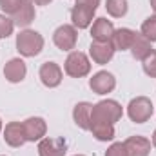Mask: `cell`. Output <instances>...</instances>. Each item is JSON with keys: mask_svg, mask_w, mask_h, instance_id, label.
<instances>
[{"mask_svg": "<svg viewBox=\"0 0 156 156\" xmlns=\"http://www.w3.org/2000/svg\"><path fill=\"white\" fill-rule=\"evenodd\" d=\"M122 115H123L122 105L116 100H102V102L93 105L91 122H104V123H113L115 125L122 118Z\"/></svg>", "mask_w": 156, "mask_h": 156, "instance_id": "obj_1", "label": "cell"}, {"mask_svg": "<svg viewBox=\"0 0 156 156\" xmlns=\"http://www.w3.org/2000/svg\"><path fill=\"white\" fill-rule=\"evenodd\" d=\"M16 49L22 56H37L44 49V38L37 31L26 29L16 35Z\"/></svg>", "mask_w": 156, "mask_h": 156, "instance_id": "obj_2", "label": "cell"}, {"mask_svg": "<svg viewBox=\"0 0 156 156\" xmlns=\"http://www.w3.org/2000/svg\"><path fill=\"white\" fill-rule=\"evenodd\" d=\"M154 109H153V102L147 98V96H136L129 102L127 105V115L133 122L136 123H144L147 122L149 118L153 116Z\"/></svg>", "mask_w": 156, "mask_h": 156, "instance_id": "obj_3", "label": "cell"}, {"mask_svg": "<svg viewBox=\"0 0 156 156\" xmlns=\"http://www.w3.org/2000/svg\"><path fill=\"white\" fill-rule=\"evenodd\" d=\"M66 73L73 78H82L89 75L91 71V62L89 58L82 53V51H71L69 56L66 58V66H64Z\"/></svg>", "mask_w": 156, "mask_h": 156, "instance_id": "obj_4", "label": "cell"}, {"mask_svg": "<svg viewBox=\"0 0 156 156\" xmlns=\"http://www.w3.org/2000/svg\"><path fill=\"white\" fill-rule=\"evenodd\" d=\"M76 40H78V33H76V27L75 26H60L55 33H53V42L58 49L62 51H71L75 49L76 45Z\"/></svg>", "mask_w": 156, "mask_h": 156, "instance_id": "obj_5", "label": "cell"}, {"mask_svg": "<svg viewBox=\"0 0 156 156\" xmlns=\"http://www.w3.org/2000/svg\"><path fill=\"white\" fill-rule=\"evenodd\" d=\"M115 51H116V49H115V45H113L111 40H109V42H96V40H93V44H91V47H89L91 58H93L96 64H100V66L107 64V62L113 58Z\"/></svg>", "mask_w": 156, "mask_h": 156, "instance_id": "obj_6", "label": "cell"}, {"mask_svg": "<svg viewBox=\"0 0 156 156\" xmlns=\"http://www.w3.org/2000/svg\"><path fill=\"white\" fill-rule=\"evenodd\" d=\"M89 87L96 93V94H107L116 87V78L107 71H100L89 80Z\"/></svg>", "mask_w": 156, "mask_h": 156, "instance_id": "obj_7", "label": "cell"}, {"mask_svg": "<svg viewBox=\"0 0 156 156\" xmlns=\"http://www.w3.org/2000/svg\"><path fill=\"white\" fill-rule=\"evenodd\" d=\"M67 144L64 138H42L38 144L40 156H66Z\"/></svg>", "mask_w": 156, "mask_h": 156, "instance_id": "obj_8", "label": "cell"}, {"mask_svg": "<svg viewBox=\"0 0 156 156\" xmlns=\"http://www.w3.org/2000/svg\"><path fill=\"white\" fill-rule=\"evenodd\" d=\"M22 125H24V133H26L27 142H40L45 136L47 125H45L44 118H38V116L27 118L26 122H22Z\"/></svg>", "mask_w": 156, "mask_h": 156, "instance_id": "obj_9", "label": "cell"}, {"mask_svg": "<svg viewBox=\"0 0 156 156\" xmlns=\"http://www.w3.org/2000/svg\"><path fill=\"white\" fill-rule=\"evenodd\" d=\"M38 76L45 87H56L62 82V69L55 62H45L40 66Z\"/></svg>", "mask_w": 156, "mask_h": 156, "instance_id": "obj_10", "label": "cell"}, {"mask_svg": "<svg viewBox=\"0 0 156 156\" xmlns=\"http://www.w3.org/2000/svg\"><path fill=\"white\" fill-rule=\"evenodd\" d=\"M4 140L7 145L11 147H20L24 145L26 140V133H24V125L20 122H9L4 129Z\"/></svg>", "mask_w": 156, "mask_h": 156, "instance_id": "obj_11", "label": "cell"}, {"mask_svg": "<svg viewBox=\"0 0 156 156\" xmlns=\"http://www.w3.org/2000/svg\"><path fill=\"white\" fill-rule=\"evenodd\" d=\"M113 35H115V26H113L111 20H107L104 16H100V18L94 20V24L91 27L93 40H96V42H109V40L113 38Z\"/></svg>", "mask_w": 156, "mask_h": 156, "instance_id": "obj_12", "label": "cell"}, {"mask_svg": "<svg viewBox=\"0 0 156 156\" xmlns=\"http://www.w3.org/2000/svg\"><path fill=\"white\" fill-rule=\"evenodd\" d=\"M123 144H125L129 156H149V153H151V140H147L144 136H131Z\"/></svg>", "mask_w": 156, "mask_h": 156, "instance_id": "obj_13", "label": "cell"}, {"mask_svg": "<svg viewBox=\"0 0 156 156\" xmlns=\"http://www.w3.org/2000/svg\"><path fill=\"white\" fill-rule=\"evenodd\" d=\"M26 73H27V67L24 64V60L20 58H13L5 64L4 67V76L7 78L11 83H18L26 78Z\"/></svg>", "mask_w": 156, "mask_h": 156, "instance_id": "obj_14", "label": "cell"}, {"mask_svg": "<svg viewBox=\"0 0 156 156\" xmlns=\"http://www.w3.org/2000/svg\"><path fill=\"white\" fill-rule=\"evenodd\" d=\"M93 16H94V11L85 7V5H80V4H75L73 9H71V20H73V26L78 27V29H85L91 26L93 22Z\"/></svg>", "mask_w": 156, "mask_h": 156, "instance_id": "obj_15", "label": "cell"}, {"mask_svg": "<svg viewBox=\"0 0 156 156\" xmlns=\"http://www.w3.org/2000/svg\"><path fill=\"white\" fill-rule=\"evenodd\" d=\"M91 111H93V105L89 102H80V104L75 105V109H73L75 123H76L80 129H83V131H89L91 129Z\"/></svg>", "mask_w": 156, "mask_h": 156, "instance_id": "obj_16", "label": "cell"}, {"mask_svg": "<svg viewBox=\"0 0 156 156\" xmlns=\"http://www.w3.org/2000/svg\"><path fill=\"white\" fill-rule=\"evenodd\" d=\"M136 33L133 29H127V27H122V29H115V35H113V45L116 51H125V49H131L133 42H134Z\"/></svg>", "mask_w": 156, "mask_h": 156, "instance_id": "obj_17", "label": "cell"}, {"mask_svg": "<svg viewBox=\"0 0 156 156\" xmlns=\"http://www.w3.org/2000/svg\"><path fill=\"white\" fill-rule=\"evenodd\" d=\"M33 20H35V4H33V0H27V2L13 15V22H15V26H18V27H27Z\"/></svg>", "mask_w": 156, "mask_h": 156, "instance_id": "obj_18", "label": "cell"}, {"mask_svg": "<svg viewBox=\"0 0 156 156\" xmlns=\"http://www.w3.org/2000/svg\"><path fill=\"white\" fill-rule=\"evenodd\" d=\"M131 53H133V56H134L136 60H142V62H144V60L153 53L151 42L145 38L144 35H138V33H136L134 42H133V45H131Z\"/></svg>", "mask_w": 156, "mask_h": 156, "instance_id": "obj_19", "label": "cell"}, {"mask_svg": "<svg viewBox=\"0 0 156 156\" xmlns=\"http://www.w3.org/2000/svg\"><path fill=\"white\" fill-rule=\"evenodd\" d=\"M93 136L100 142H109L115 138V125L113 123H104V122H91V129Z\"/></svg>", "mask_w": 156, "mask_h": 156, "instance_id": "obj_20", "label": "cell"}, {"mask_svg": "<svg viewBox=\"0 0 156 156\" xmlns=\"http://www.w3.org/2000/svg\"><path fill=\"white\" fill-rule=\"evenodd\" d=\"M105 9H107V13H109L111 16L122 18V16L127 15L129 5H127V0H107V2H105Z\"/></svg>", "mask_w": 156, "mask_h": 156, "instance_id": "obj_21", "label": "cell"}, {"mask_svg": "<svg viewBox=\"0 0 156 156\" xmlns=\"http://www.w3.org/2000/svg\"><path fill=\"white\" fill-rule=\"evenodd\" d=\"M142 35L149 42H156V15L144 20V24H142Z\"/></svg>", "mask_w": 156, "mask_h": 156, "instance_id": "obj_22", "label": "cell"}, {"mask_svg": "<svg viewBox=\"0 0 156 156\" xmlns=\"http://www.w3.org/2000/svg\"><path fill=\"white\" fill-rule=\"evenodd\" d=\"M27 0H0V9L5 13V15H15Z\"/></svg>", "mask_w": 156, "mask_h": 156, "instance_id": "obj_23", "label": "cell"}, {"mask_svg": "<svg viewBox=\"0 0 156 156\" xmlns=\"http://www.w3.org/2000/svg\"><path fill=\"white\" fill-rule=\"evenodd\" d=\"M13 27H15L13 18H7L5 15H0V38H7L9 35H13Z\"/></svg>", "mask_w": 156, "mask_h": 156, "instance_id": "obj_24", "label": "cell"}, {"mask_svg": "<svg viewBox=\"0 0 156 156\" xmlns=\"http://www.w3.org/2000/svg\"><path fill=\"white\" fill-rule=\"evenodd\" d=\"M144 71L145 75H149L151 78H156V51L153 49V53L144 60Z\"/></svg>", "mask_w": 156, "mask_h": 156, "instance_id": "obj_25", "label": "cell"}, {"mask_svg": "<svg viewBox=\"0 0 156 156\" xmlns=\"http://www.w3.org/2000/svg\"><path fill=\"white\" fill-rule=\"evenodd\" d=\"M105 156H129V154H127L125 144H123V142H116V144H113V145L107 149Z\"/></svg>", "mask_w": 156, "mask_h": 156, "instance_id": "obj_26", "label": "cell"}, {"mask_svg": "<svg viewBox=\"0 0 156 156\" xmlns=\"http://www.w3.org/2000/svg\"><path fill=\"white\" fill-rule=\"evenodd\" d=\"M76 4H80V5H85V7H89V9L96 11V7L100 5V0H76Z\"/></svg>", "mask_w": 156, "mask_h": 156, "instance_id": "obj_27", "label": "cell"}, {"mask_svg": "<svg viewBox=\"0 0 156 156\" xmlns=\"http://www.w3.org/2000/svg\"><path fill=\"white\" fill-rule=\"evenodd\" d=\"M49 2H53V0H33V4H37V5H47Z\"/></svg>", "mask_w": 156, "mask_h": 156, "instance_id": "obj_28", "label": "cell"}, {"mask_svg": "<svg viewBox=\"0 0 156 156\" xmlns=\"http://www.w3.org/2000/svg\"><path fill=\"white\" fill-rule=\"evenodd\" d=\"M153 145H154V147H156V131H154V133H153Z\"/></svg>", "mask_w": 156, "mask_h": 156, "instance_id": "obj_29", "label": "cell"}, {"mask_svg": "<svg viewBox=\"0 0 156 156\" xmlns=\"http://www.w3.org/2000/svg\"><path fill=\"white\" fill-rule=\"evenodd\" d=\"M151 7L156 11V0H151Z\"/></svg>", "mask_w": 156, "mask_h": 156, "instance_id": "obj_30", "label": "cell"}, {"mask_svg": "<svg viewBox=\"0 0 156 156\" xmlns=\"http://www.w3.org/2000/svg\"><path fill=\"white\" fill-rule=\"evenodd\" d=\"M0 131H2V120H0Z\"/></svg>", "mask_w": 156, "mask_h": 156, "instance_id": "obj_31", "label": "cell"}, {"mask_svg": "<svg viewBox=\"0 0 156 156\" xmlns=\"http://www.w3.org/2000/svg\"><path fill=\"white\" fill-rule=\"evenodd\" d=\"M75 156H83V154H75Z\"/></svg>", "mask_w": 156, "mask_h": 156, "instance_id": "obj_32", "label": "cell"}]
</instances>
